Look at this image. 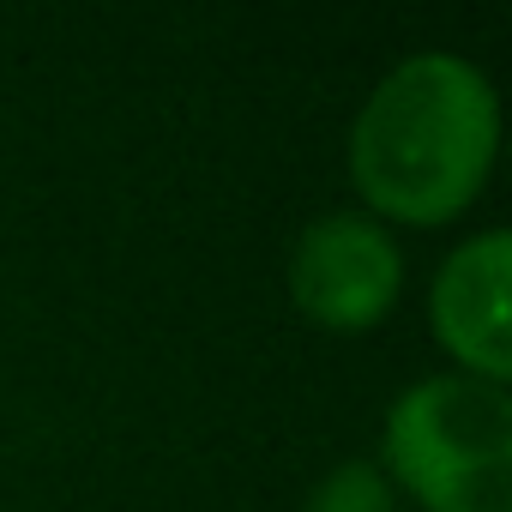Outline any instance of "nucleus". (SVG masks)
I'll return each mask as SVG.
<instances>
[{
	"mask_svg": "<svg viewBox=\"0 0 512 512\" xmlns=\"http://www.w3.org/2000/svg\"><path fill=\"white\" fill-rule=\"evenodd\" d=\"M380 470L422 512H512V392L428 374L386 404Z\"/></svg>",
	"mask_w": 512,
	"mask_h": 512,
	"instance_id": "2",
	"label": "nucleus"
},
{
	"mask_svg": "<svg viewBox=\"0 0 512 512\" xmlns=\"http://www.w3.org/2000/svg\"><path fill=\"white\" fill-rule=\"evenodd\" d=\"M506 284H512V235L476 229L464 235L434 284H428V326L452 356V374H476L506 386L512 380V332H506Z\"/></svg>",
	"mask_w": 512,
	"mask_h": 512,
	"instance_id": "4",
	"label": "nucleus"
},
{
	"mask_svg": "<svg viewBox=\"0 0 512 512\" xmlns=\"http://www.w3.org/2000/svg\"><path fill=\"white\" fill-rule=\"evenodd\" d=\"M500 157V97L494 79L452 55L416 49L380 73L350 121V187L374 223L446 229L458 223Z\"/></svg>",
	"mask_w": 512,
	"mask_h": 512,
	"instance_id": "1",
	"label": "nucleus"
},
{
	"mask_svg": "<svg viewBox=\"0 0 512 512\" xmlns=\"http://www.w3.org/2000/svg\"><path fill=\"white\" fill-rule=\"evenodd\" d=\"M302 512H404V500L374 458H344L314 482Z\"/></svg>",
	"mask_w": 512,
	"mask_h": 512,
	"instance_id": "5",
	"label": "nucleus"
},
{
	"mask_svg": "<svg viewBox=\"0 0 512 512\" xmlns=\"http://www.w3.org/2000/svg\"><path fill=\"white\" fill-rule=\"evenodd\" d=\"M404 296V247L368 211H326L290 247V302L308 326L356 338Z\"/></svg>",
	"mask_w": 512,
	"mask_h": 512,
	"instance_id": "3",
	"label": "nucleus"
}]
</instances>
